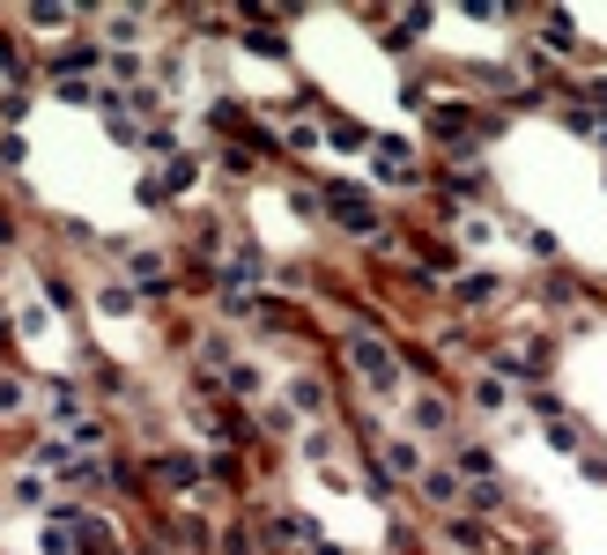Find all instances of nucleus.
<instances>
[{
  "label": "nucleus",
  "mask_w": 607,
  "mask_h": 555,
  "mask_svg": "<svg viewBox=\"0 0 607 555\" xmlns=\"http://www.w3.org/2000/svg\"><path fill=\"white\" fill-rule=\"evenodd\" d=\"M200 170H208V156H200V148H178V156H164V164L148 170V178L164 186V200H186V193L200 186Z\"/></svg>",
  "instance_id": "obj_9"
},
{
  "label": "nucleus",
  "mask_w": 607,
  "mask_h": 555,
  "mask_svg": "<svg viewBox=\"0 0 607 555\" xmlns=\"http://www.w3.org/2000/svg\"><path fill=\"white\" fill-rule=\"evenodd\" d=\"M30 23H38V30H60V23H74V8H30Z\"/></svg>",
  "instance_id": "obj_28"
},
{
  "label": "nucleus",
  "mask_w": 607,
  "mask_h": 555,
  "mask_svg": "<svg viewBox=\"0 0 607 555\" xmlns=\"http://www.w3.org/2000/svg\"><path fill=\"white\" fill-rule=\"evenodd\" d=\"M45 304H52L60 318H82V290H74L67 266H52V274H45Z\"/></svg>",
  "instance_id": "obj_19"
},
{
  "label": "nucleus",
  "mask_w": 607,
  "mask_h": 555,
  "mask_svg": "<svg viewBox=\"0 0 607 555\" xmlns=\"http://www.w3.org/2000/svg\"><path fill=\"white\" fill-rule=\"evenodd\" d=\"M452 467H460V482H496V452H489V444H460Z\"/></svg>",
  "instance_id": "obj_21"
},
{
  "label": "nucleus",
  "mask_w": 607,
  "mask_h": 555,
  "mask_svg": "<svg viewBox=\"0 0 607 555\" xmlns=\"http://www.w3.org/2000/svg\"><path fill=\"white\" fill-rule=\"evenodd\" d=\"M222 386L238 392V408H252V392H268V370H260V363H252V356H238V370H230Z\"/></svg>",
  "instance_id": "obj_22"
},
{
  "label": "nucleus",
  "mask_w": 607,
  "mask_h": 555,
  "mask_svg": "<svg viewBox=\"0 0 607 555\" xmlns=\"http://www.w3.org/2000/svg\"><path fill=\"white\" fill-rule=\"evenodd\" d=\"M370 186H393V193H430V170H422L415 142L378 134V142H370Z\"/></svg>",
  "instance_id": "obj_4"
},
{
  "label": "nucleus",
  "mask_w": 607,
  "mask_h": 555,
  "mask_svg": "<svg viewBox=\"0 0 607 555\" xmlns=\"http://www.w3.org/2000/svg\"><path fill=\"white\" fill-rule=\"evenodd\" d=\"M378 467H386L393 482H422V452H415V437H386V444H378Z\"/></svg>",
  "instance_id": "obj_12"
},
{
  "label": "nucleus",
  "mask_w": 607,
  "mask_h": 555,
  "mask_svg": "<svg viewBox=\"0 0 607 555\" xmlns=\"http://www.w3.org/2000/svg\"><path fill=\"white\" fill-rule=\"evenodd\" d=\"M8 496H15V504H45V474H15V482H8Z\"/></svg>",
  "instance_id": "obj_25"
},
{
  "label": "nucleus",
  "mask_w": 607,
  "mask_h": 555,
  "mask_svg": "<svg viewBox=\"0 0 607 555\" xmlns=\"http://www.w3.org/2000/svg\"><path fill=\"white\" fill-rule=\"evenodd\" d=\"M460 15H467V23H511V8H504V0H467Z\"/></svg>",
  "instance_id": "obj_26"
},
{
  "label": "nucleus",
  "mask_w": 607,
  "mask_h": 555,
  "mask_svg": "<svg viewBox=\"0 0 607 555\" xmlns=\"http://www.w3.org/2000/svg\"><path fill=\"white\" fill-rule=\"evenodd\" d=\"M482 119H489V104H474V97H438V104H422V134H430L438 148H460V156H474Z\"/></svg>",
  "instance_id": "obj_3"
},
{
  "label": "nucleus",
  "mask_w": 607,
  "mask_h": 555,
  "mask_svg": "<svg viewBox=\"0 0 607 555\" xmlns=\"http://www.w3.org/2000/svg\"><path fill=\"white\" fill-rule=\"evenodd\" d=\"M0 415H23V386H15L8 370H0Z\"/></svg>",
  "instance_id": "obj_27"
},
{
  "label": "nucleus",
  "mask_w": 607,
  "mask_h": 555,
  "mask_svg": "<svg viewBox=\"0 0 607 555\" xmlns=\"http://www.w3.org/2000/svg\"><path fill=\"white\" fill-rule=\"evenodd\" d=\"M23 112H30L23 90H0V134H15V126H23Z\"/></svg>",
  "instance_id": "obj_24"
},
{
  "label": "nucleus",
  "mask_w": 607,
  "mask_h": 555,
  "mask_svg": "<svg viewBox=\"0 0 607 555\" xmlns=\"http://www.w3.org/2000/svg\"><path fill=\"white\" fill-rule=\"evenodd\" d=\"M0 74H8V90H23L30 74H38V52L23 38H8V30H0Z\"/></svg>",
  "instance_id": "obj_17"
},
{
  "label": "nucleus",
  "mask_w": 607,
  "mask_h": 555,
  "mask_svg": "<svg viewBox=\"0 0 607 555\" xmlns=\"http://www.w3.org/2000/svg\"><path fill=\"white\" fill-rule=\"evenodd\" d=\"M541 437H548V444H556L563 459H585V452H593V437H585L578 415H556V422H541Z\"/></svg>",
  "instance_id": "obj_16"
},
{
  "label": "nucleus",
  "mask_w": 607,
  "mask_h": 555,
  "mask_svg": "<svg viewBox=\"0 0 607 555\" xmlns=\"http://www.w3.org/2000/svg\"><path fill=\"white\" fill-rule=\"evenodd\" d=\"M578 296H585L578 274H556V266H548V274H541V290H534V304H541V312H571Z\"/></svg>",
  "instance_id": "obj_15"
},
{
  "label": "nucleus",
  "mask_w": 607,
  "mask_h": 555,
  "mask_svg": "<svg viewBox=\"0 0 607 555\" xmlns=\"http://www.w3.org/2000/svg\"><path fill=\"white\" fill-rule=\"evenodd\" d=\"M90 304H97L104 318H142V304H148V296L134 290V282H126V274H104L97 290H90Z\"/></svg>",
  "instance_id": "obj_10"
},
{
  "label": "nucleus",
  "mask_w": 607,
  "mask_h": 555,
  "mask_svg": "<svg viewBox=\"0 0 607 555\" xmlns=\"http://www.w3.org/2000/svg\"><path fill=\"white\" fill-rule=\"evenodd\" d=\"M452 422H460V415H452V392H444V386L415 392V408H408V430L415 437H452Z\"/></svg>",
  "instance_id": "obj_8"
},
{
  "label": "nucleus",
  "mask_w": 607,
  "mask_h": 555,
  "mask_svg": "<svg viewBox=\"0 0 607 555\" xmlns=\"http://www.w3.org/2000/svg\"><path fill=\"white\" fill-rule=\"evenodd\" d=\"M534 23H541V52H585V38H578V15H563V8H541Z\"/></svg>",
  "instance_id": "obj_13"
},
{
  "label": "nucleus",
  "mask_w": 607,
  "mask_h": 555,
  "mask_svg": "<svg viewBox=\"0 0 607 555\" xmlns=\"http://www.w3.org/2000/svg\"><path fill=\"white\" fill-rule=\"evenodd\" d=\"M578 474H585V482H607V452H585V459H578Z\"/></svg>",
  "instance_id": "obj_29"
},
{
  "label": "nucleus",
  "mask_w": 607,
  "mask_h": 555,
  "mask_svg": "<svg viewBox=\"0 0 607 555\" xmlns=\"http://www.w3.org/2000/svg\"><path fill=\"white\" fill-rule=\"evenodd\" d=\"M341 363L356 370V386H364L378 408L408 392V363H400V341L370 334V326H348V334H341Z\"/></svg>",
  "instance_id": "obj_1"
},
{
  "label": "nucleus",
  "mask_w": 607,
  "mask_h": 555,
  "mask_svg": "<svg viewBox=\"0 0 607 555\" xmlns=\"http://www.w3.org/2000/svg\"><path fill=\"white\" fill-rule=\"evenodd\" d=\"M511 230H519V244H526V252H534V260H556V238H548V230H541V222H511Z\"/></svg>",
  "instance_id": "obj_23"
},
{
  "label": "nucleus",
  "mask_w": 607,
  "mask_h": 555,
  "mask_svg": "<svg viewBox=\"0 0 607 555\" xmlns=\"http://www.w3.org/2000/svg\"><path fill=\"white\" fill-rule=\"evenodd\" d=\"M290 408L312 415V422H326V415H334V386H326L318 370H296V378H290Z\"/></svg>",
  "instance_id": "obj_11"
},
{
  "label": "nucleus",
  "mask_w": 607,
  "mask_h": 555,
  "mask_svg": "<svg viewBox=\"0 0 607 555\" xmlns=\"http://www.w3.org/2000/svg\"><path fill=\"white\" fill-rule=\"evenodd\" d=\"M148 482L156 489H170V496H186V489H208V459L200 452H148Z\"/></svg>",
  "instance_id": "obj_5"
},
{
  "label": "nucleus",
  "mask_w": 607,
  "mask_h": 555,
  "mask_svg": "<svg viewBox=\"0 0 607 555\" xmlns=\"http://www.w3.org/2000/svg\"><path fill=\"white\" fill-rule=\"evenodd\" d=\"M504 274L496 266H460V282H452V304L460 312H489V304H504Z\"/></svg>",
  "instance_id": "obj_6"
},
{
  "label": "nucleus",
  "mask_w": 607,
  "mask_h": 555,
  "mask_svg": "<svg viewBox=\"0 0 607 555\" xmlns=\"http://www.w3.org/2000/svg\"><path fill=\"white\" fill-rule=\"evenodd\" d=\"M318 216L334 222L341 238H364V244H378L393 230L386 208H378V193H370V186H356V178H318Z\"/></svg>",
  "instance_id": "obj_2"
},
{
  "label": "nucleus",
  "mask_w": 607,
  "mask_h": 555,
  "mask_svg": "<svg viewBox=\"0 0 607 555\" xmlns=\"http://www.w3.org/2000/svg\"><path fill=\"white\" fill-rule=\"evenodd\" d=\"M438 541H452V548H467V555H496V541H489V526L482 519H438Z\"/></svg>",
  "instance_id": "obj_14"
},
{
  "label": "nucleus",
  "mask_w": 607,
  "mask_h": 555,
  "mask_svg": "<svg viewBox=\"0 0 607 555\" xmlns=\"http://www.w3.org/2000/svg\"><path fill=\"white\" fill-rule=\"evenodd\" d=\"M467 400H474L482 415H504V408H511V378H496V370H482V378L467 386Z\"/></svg>",
  "instance_id": "obj_20"
},
{
  "label": "nucleus",
  "mask_w": 607,
  "mask_h": 555,
  "mask_svg": "<svg viewBox=\"0 0 607 555\" xmlns=\"http://www.w3.org/2000/svg\"><path fill=\"white\" fill-rule=\"evenodd\" d=\"M326 142L348 148V156H370V142H378V134H370L364 119H341V112H326Z\"/></svg>",
  "instance_id": "obj_18"
},
{
  "label": "nucleus",
  "mask_w": 607,
  "mask_h": 555,
  "mask_svg": "<svg viewBox=\"0 0 607 555\" xmlns=\"http://www.w3.org/2000/svg\"><path fill=\"white\" fill-rule=\"evenodd\" d=\"M415 496H422L430 511H444V519H460V511H467V482H460V467H422Z\"/></svg>",
  "instance_id": "obj_7"
}]
</instances>
